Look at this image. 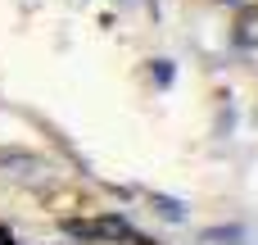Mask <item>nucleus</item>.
Wrapping results in <instances>:
<instances>
[{
    "label": "nucleus",
    "instance_id": "f03ea898",
    "mask_svg": "<svg viewBox=\"0 0 258 245\" xmlns=\"http://www.w3.org/2000/svg\"><path fill=\"white\" fill-rule=\"evenodd\" d=\"M200 245H254V232H245V227H209V232H200Z\"/></svg>",
    "mask_w": 258,
    "mask_h": 245
},
{
    "label": "nucleus",
    "instance_id": "7ed1b4c3",
    "mask_svg": "<svg viewBox=\"0 0 258 245\" xmlns=\"http://www.w3.org/2000/svg\"><path fill=\"white\" fill-rule=\"evenodd\" d=\"M236 45H245V50H258V9L240 14V23H236Z\"/></svg>",
    "mask_w": 258,
    "mask_h": 245
},
{
    "label": "nucleus",
    "instance_id": "20e7f679",
    "mask_svg": "<svg viewBox=\"0 0 258 245\" xmlns=\"http://www.w3.org/2000/svg\"><path fill=\"white\" fill-rule=\"evenodd\" d=\"M150 205H154V214H159L163 223H181V218H186V205H181V200H172V195H154Z\"/></svg>",
    "mask_w": 258,
    "mask_h": 245
},
{
    "label": "nucleus",
    "instance_id": "423d86ee",
    "mask_svg": "<svg viewBox=\"0 0 258 245\" xmlns=\"http://www.w3.org/2000/svg\"><path fill=\"white\" fill-rule=\"evenodd\" d=\"M0 245H14V241H9V227H0Z\"/></svg>",
    "mask_w": 258,
    "mask_h": 245
},
{
    "label": "nucleus",
    "instance_id": "39448f33",
    "mask_svg": "<svg viewBox=\"0 0 258 245\" xmlns=\"http://www.w3.org/2000/svg\"><path fill=\"white\" fill-rule=\"evenodd\" d=\"M154 82H159V86H168V82H172V64H168V59H159V64H154Z\"/></svg>",
    "mask_w": 258,
    "mask_h": 245
},
{
    "label": "nucleus",
    "instance_id": "f257e3e1",
    "mask_svg": "<svg viewBox=\"0 0 258 245\" xmlns=\"http://www.w3.org/2000/svg\"><path fill=\"white\" fill-rule=\"evenodd\" d=\"M63 232L73 241H132V223L122 214H104V218H86V223L82 218H68Z\"/></svg>",
    "mask_w": 258,
    "mask_h": 245
}]
</instances>
